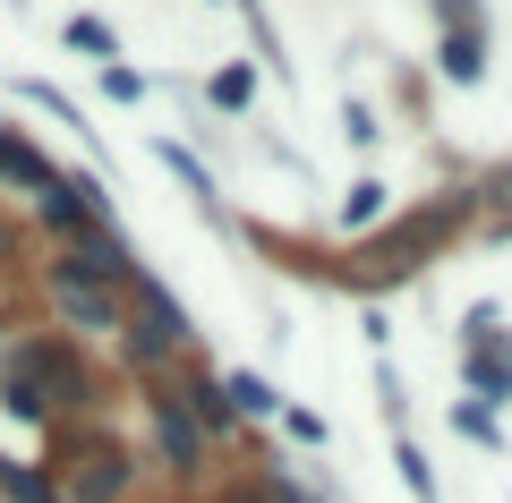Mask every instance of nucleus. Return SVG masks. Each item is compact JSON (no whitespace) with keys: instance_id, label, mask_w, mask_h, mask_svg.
<instances>
[{"instance_id":"nucleus-1","label":"nucleus","mask_w":512,"mask_h":503,"mask_svg":"<svg viewBox=\"0 0 512 503\" xmlns=\"http://www.w3.org/2000/svg\"><path fill=\"white\" fill-rule=\"evenodd\" d=\"M0 401H9V418H26V427H52V418H86L94 401H103V384L77 359L69 333H26V342L0 359Z\"/></svg>"},{"instance_id":"nucleus-2","label":"nucleus","mask_w":512,"mask_h":503,"mask_svg":"<svg viewBox=\"0 0 512 503\" xmlns=\"http://www.w3.org/2000/svg\"><path fill=\"white\" fill-rule=\"evenodd\" d=\"M461 222H470V197H461V188H444V197L410 205V214L393 222V231H384L376 248H359V256H350V282H410V273H419L427 256H436L444 239L461 231Z\"/></svg>"},{"instance_id":"nucleus-3","label":"nucleus","mask_w":512,"mask_h":503,"mask_svg":"<svg viewBox=\"0 0 512 503\" xmlns=\"http://www.w3.org/2000/svg\"><path fill=\"white\" fill-rule=\"evenodd\" d=\"M197 342V324H188V307L163 290V273L137 265V282H128V307H120V359L137 367V376H154L163 359H180V350Z\"/></svg>"},{"instance_id":"nucleus-4","label":"nucleus","mask_w":512,"mask_h":503,"mask_svg":"<svg viewBox=\"0 0 512 503\" xmlns=\"http://www.w3.org/2000/svg\"><path fill=\"white\" fill-rule=\"evenodd\" d=\"M52 452H77V469H69V486L60 495L69 503H120L128 495V444H103V435H86V427H69V435H52Z\"/></svg>"},{"instance_id":"nucleus-5","label":"nucleus","mask_w":512,"mask_h":503,"mask_svg":"<svg viewBox=\"0 0 512 503\" xmlns=\"http://www.w3.org/2000/svg\"><path fill=\"white\" fill-rule=\"evenodd\" d=\"M436 9H444V77L478 86L487 77V18H478V0H436Z\"/></svg>"},{"instance_id":"nucleus-6","label":"nucleus","mask_w":512,"mask_h":503,"mask_svg":"<svg viewBox=\"0 0 512 503\" xmlns=\"http://www.w3.org/2000/svg\"><path fill=\"white\" fill-rule=\"evenodd\" d=\"M146 410H154V444H163V469H171L180 486H188V478H205V435H197V418L180 410V393H154Z\"/></svg>"},{"instance_id":"nucleus-7","label":"nucleus","mask_w":512,"mask_h":503,"mask_svg":"<svg viewBox=\"0 0 512 503\" xmlns=\"http://www.w3.org/2000/svg\"><path fill=\"white\" fill-rule=\"evenodd\" d=\"M461 384H470V401H487V410H504V401H512V342L495 350V333H478V342H461Z\"/></svg>"},{"instance_id":"nucleus-8","label":"nucleus","mask_w":512,"mask_h":503,"mask_svg":"<svg viewBox=\"0 0 512 503\" xmlns=\"http://www.w3.org/2000/svg\"><path fill=\"white\" fill-rule=\"evenodd\" d=\"M180 410L197 418V435H205V444H222V435H239V427H248V418L231 410V393H222V376H188V384H180Z\"/></svg>"},{"instance_id":"nucleus-9","label":"nucleus","mask_w":512,"mask_h":503,"mask_svg":"<svg viewBox=\"0 0 512 503\" xmlns=\"http://www.w3.org/2000/svg\"><path fill=\"white\" fill-rule=\"evenodd\" d=\"M60 171L43 162V145H26L18 128H0V188H26V197H43Z\"/></svg>"},{"instance_id":"nucleus-10","label":"nucleus","mask_w":512,"mask_h":503,"mask_svg":"<svg viewBox=\"0 0 512 503\" xmlns=\"http://www.w3.org/2000/svg\"><path fill=\"white\" fill-rule=\"evenodd\" d=\"M222 393H231L239 418H282V393H274L265 376H248V367H231V376H222Z\"/></svg>"},{"instance_id":"nucleus-11","label":"nucleus","mask_w":512,"mask_h":503,"mask_svg":"<svg viewBox=\"0 0 512 503\" xmlns=\"http://www.w3.org/2000/svg\"><path fill=\"white\" fill-rule=\"evenodd\" d=\"M154 154H163V162H171V171H180V188H188V197H197V205H205V214H214V205H222V197H214V171H205V162H197V154H188V145H180V137H163V145H154Z\"/></svg>"},{"instance_id":"nucleus-12","label":"nucleus","mask_w":512,"mask_h":503,"mask_svg":"<svg viewBox=\"0 0 512 503\" xmlns=\"http://www.w3.org/2000/svg\"><path fill=\"white\" fill-rule=\"evenodd\" d=\"M393 469H402V486H410V503H444V486H436V469H427V452L410 444V435H393Z\"/></svg>"},{"instance_id":"nucleus-13","label":"nucleus","mask_w":512,"mask_h":503,"mask_svg":"<svg viewBox=\"0 0 512 503\" xmlns=\"http://www.w3.org/2000/svg\"><path fill=\"white\" fill-rule=\"evenodd\" d=\"M453 435H461V444H478V452H504V427H495L487 401H453Z\"/></svg>"},{"instance_id":"nucleus-14","label":"nucleus","mask_w":512,"mask_h":503,"mask_svg":"<svg viewBox=\"0 0 512 503\" xmlns=\"http://www.w3.org/2000/svg\"><path fill=\"white\" fill-rule=\"evenodd\" d=\"M205 94H214V111H256V69H248V60H231V69H214V86H205Z\"/></svg>"},{"instance_id":"nucleus-15","label":"nucleus","mask_w":512,"mask_h":503,"mask_svg":"<svg viewBox=\"0 0 512 503\" xmlns=\"http://www.w3.org/2000/svg\"><path fill=\"white\" fill-rule=\"evenodd\" d=\"M69 43H77V52H94V60H103V69H111V60H120V35H111L103 18H69Z\"/></svg>"},{"instance_id":"nucleus-16","label":"nucleus","mask_w":512,"mask_h":503,"mask_svg":"<svg viewBox=\"0 0 512 503\" xmlns=\"http://www.w3.org/2000/svg\"><path fill=\"white\" fill-rule=\"evenodd\" d=\"M282 435H291V444H308V452H325L333 444V427L316 410H291V401H282Z\"/></svg>"},{"instance_id":"nucleus-17","label":"nucleus","mask_w":512,"mask_h":503,"mask_svg":"<svg viewBox=\"0 0 512 503\" xmlns=\"http://www.w3.org/2000/svg\"><path fill=\"white\" fill-rule=\"evenodd\" d=\"M9 503H69V495H60L52 469H18V478H9Z\"/></svg>"},{"instance_id":"nucleus-18","label":"nucleus","mask_w":512,"mask_h":503,"mask_svg":"<svg viewBox=\"0 0 512 503\" xmlns=\"http://www.w3.org/2000/svg\"><path fill=\"white\" fill-rule=\"evenodd\" d=\"M376 214H384V180H359V188L342 197V222H350V231H367Z\"/></svg>"},{"instance_id":"nucleus-19","label":"nucleus","mask_w":512,"mask_h":503,"mask_svg":"<svg viewBox=\"0 0 512 503\" xmlns=\"http://www.w3.org/2000/svg\"><path fill=\"white\" fill-rule=\"evenodd\" d=\"M265 503H325V495H316V486H299V469H265Z\"/></svg>"},{"instance_id":"nucleus-20","label":"nucleus","mask_w":512,"mask_h":503,"mask_svg":"<svg viewBox=\"0 0 512 503\" xmlns=\"http://www.w3.org/2000/svg\"><path fill=\"white\" fill-rule=\"evenodd\" d=\"M103 94H111V103H137V94H146V77H137V69H120V60H111V69H103Z\"/></svg>"},{"instance_id":"nucleus-21","label":"nucleus","mask_w":512,"mask_h":503,"mask_svg":"<svg viewBox=\"0 0 512 503\" xmlns=\"http://www.w3.org/2000/svg\"><path fill=\"white\" fill-rule=\"evenodd\" d=\"M342 128H350V145H376V137H384V128H376V111H367V103H350V111H342Z\"/></svg>"},{"instance_id":"nucleus-22","label":"nucleus","mask_w":512,"mask_h":503,"mask_svg":"<svg viewBox=\"0 0 512 503\" xmlns=\"http://www.w3.org/2000/svg\"><path fill=\"white\" fill-rule=\"evenodd\" d=\"M18 265V231H9V222H0V273Z\"/></svg>"},{"instance_id":"nucleus-23","label":"nucleus","mask_w":512,"mask_h":503,"mask_svg":"<svg viewBox=\"0 0 512 503\" xmlns=\"http://www.w3.org/2000/svg\"><path fill=\"white\" fill-rule=\"evenodd\" d=\"M487 188H495V197H512V171H495V180H487Z\"/></svg>"},{"instance_id":"nucleus-24","label":"nucleus","mask_w":512,"mask_h":503,"mask_svg":"<svg viewBox=\"0 0 512 503\" xmlns=\"http://www.w3.org/2000/svg\"><path fill=\"white\" fill-rule=\"evenodd\" d=\"M239 9H248V18H256V0H239Z\"/></svg>"}]
</instances>
